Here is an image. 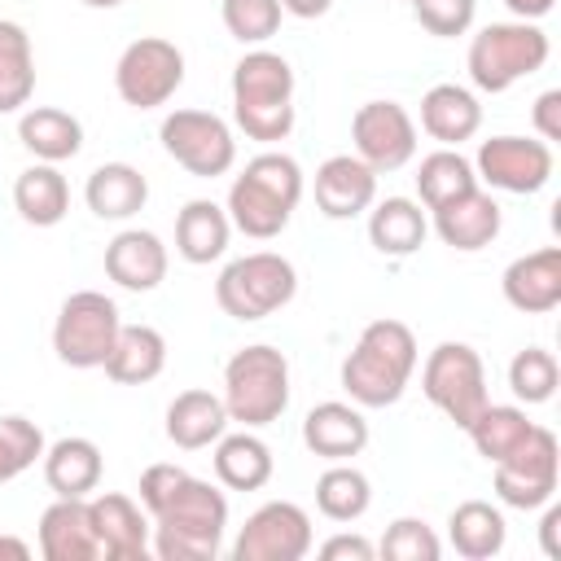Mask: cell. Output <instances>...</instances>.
Masks as SVG:
<instances>
[{"mask_svg": "<svg viewBox=\"0 0 561 561\" xmlns=\"http://www.w3.org/2000/svg\"><path fill=\"white\" fill-rule=\"evenodd\" d=\"M416 373V337L403 320H373L342 359V390L359 408H390Z\"/></svg>", "mask_w": 561, "mask_h": 561, "instance_id": "6da1fadb", "label": "cell"}, {"mask_svg": "<svg viewBox=\"0 0 561 561\" xmlns=\"http://www.w3.org/2000/svg\"><path fill=\"white\" fill-rule=\"evenodd\" d=\"M302 202V167L289 153H259L245 162V171L228 188V219L237 232L254 241H272L289 228L294 210Z\"/></svg>", "mask_w": 561, "mask_h": 561, "instance_id": "7a4b0ae2", "label": "cell"}, {"mask_svg": "<svg viewBox=\"0 0 561 561\" xmlns=\"http://www.w3.org/2000/svg\"><path fill=\"white\" fill-rule=\"evenodd\" d=\"M149 517H153L149 543L162 561H210L228 530V495L188 473L175 486V495Z\"/></svg>", "mask_w": 561, "mask_h": 561, "instance_id": "3957f363", "label": "cell"}, {"mask_svg": "<svg viewBox=\"0 0 561 561\" xmlns=\"http://www.w3.org/2000/svg\"><path fill=\"white\" fill-rule=\"evenodd\" d=\"M232 123L263 145L294 131V66L280 53L250 48L232 66Z\"/></svg>", "mask_w": 561, "mask_h": 561, "instance_id": "277c9868", "label": "cell"}, {"mask_svg": "<svg viewBox=\"0 0 561 561\" xmlns=\"http://www.w3.org/2000/svg\"><path fill=\"white\" fill-rule=\"evenodd\" d=\"M224 408L228 421L245 425V430H263L272 421H280V412L289 408V359L267 346H241L228 364H224Z\"/></svg>", "mask_w": 561, "mask_h": 561, "instance_id": "5b68a950", "label": "cell"}, {"mask_svg": "<svg viewBox=\"0 0 561 561\" xmlns=\"http://www.w3.org/2000/svg\"><path fill=\"white\" fill-rule=\"evenodd\" d=\"M548 35L539 22H491L469 39V79L478 92H508L517 79H530L548 66Z\"/></svg>", "mask_w": 561, "mask_h": 561, "instance_id": "8992f818", "label": "cell"}, {"mask_svg": "<svg viewBox=\"0 0 561 561\" xmlns=\"http://www.w3.org/2000/svg\"><path fill=\"white\" fill-rule=\"evenodd\" d=\"M298 294V272L285 254L276 250H254V254H241L232 259L219 280H215V302L224 307V316L241 320V324H254V320H267L272 311L289 307Z\"/></svg>", "mask_w": 561, "mask_h": 561, "instance_id": "52a82bcc", "label": "cell"}, {"mask_svg": "<svg viewBox=\"0 0 561 561\" xmlns=\"http://www.w3.org/2000/svg\"><path fill=\"white\" fill-rule=\"evenodd\" d=\"M123 320L114 298H105L101 289H79L61 302L57 320H53V351L66 368H101L105 355L114 351Z\"/></svg>", "mask_w": 561, "mask_h": 561, "instance_id": "ba28073f", "label": "cell"}, {"mask_svg": "<svg viewBox=\"0 0 561 561\" xmlns=\"http://www.w3.org/2000/svg\"><path fill=\"white\" fill-rule=\"evenodd\" d=\"M421 390L425 399L447 416L456 421L460 430L491 403L486 399V368H482V355L469 346V342H438L421 368Z\"/></svg>", "mask_w": 561, "mask_h": 561, "instance_id": "9c48e42d", "label": "cell"}, {"mask_svg": "<svg viewBox=\"0 0 561 561\" xmlns=\"http://www.w3.org/2000/svg\"><path fill=\"white\" fill-rule=\"evenodd\" d=\"M184 83V53L162 35H140L118 53L114 88L131 110H158Z\"/></svg>", "mask_w": 561, "mask_h": 561, "instance_id": "30bf717a", "label": "cell"}, {"mask_svg": "<svg viewBox=\"0 0 561 561\" xmlns=\"http://www.w3.org/2000/svg\"><path fill=\"white\" fill-rule=\"evenodd\" d=\"M162 136V149L197 180H215V175H228L232 162H237V140H232V127L210 114V110H171L158 127Z\"/></svg>", "mask_w": 561, "mask_h": 561, "instance_id": "8fae6325", "label": "cell"}, {"mask_svg": "<svg viewBox=\"0 0 561 561\" xmlns=\"http://www.w3.org/2000/svg\"><path fill=\"white\" fill-rule=\"evenodd\" d=\"M557 478H561V447L548 425H535L517 451L495 460V495L500 504L522 513L543 508L557 495Z\"/></svg>", "mask_w": 561, "mask_h": 561, "instance_id": "7c38bea8", "label": "cell"}, {"mask_svg": "<svg viewBox=\"0 0 561 561\" xmlns=\"http://www.w3.org/2000/svg\"><path fill=\"white\" fill-rule=\"evenodd\" d=\"M311 517L294 500H267L232 539V561H302L311 552Z\"/></svg>", "mask_w": 561, "mask_h": 561, "instance_id": "4fadbf2b", "label": "cell"}, {"mask_svg": "<svg viewBox=\"0 0 561 561\" xmlns=\"http://www.w3.org/2000/svg\"><path fill=\"white\" fill-rule=\"evenodd\" d=\"M473 175L500 193H539L552 180V145L539 136H491L478 145Z\"/></svg>", "mask_w": 561, "mask_h": 561, "instance_id": "5bb4252c", "label": "cell"}, {"mask_svg": "<svg viewBox=\"0 0 561 561\" xmlns=\"http://www.w3.org/2000/svg\"><path fill=\"white\" fill-rule=\"evenodd\" d=\"M355 158H364L377 175L399 171L416 158V123L399 101H364L351 118Z\"/></svg>", "mask_w": 561, "mask_h": 561, "instance_id": "9a60e30c", "label": "cell"}, {"mask_svg": "<svg viewBox=\"0 0 561 561\" xmlns=\"http://www.w3.org/2000/svg\"><path fill=\"white\" fill-rule=\"evenodd\" d=\"M88 517H92V535L101 557L110 561H140L149 552V522L140 513V504L131 495L118 491H101L88 500Z\"/></svg>", "mask_w": 561, "mask_h": 561, "instance_id": "2e32d148", "label": "cell"}, {"mask_svg": "<svg viewBox=\"0 0 561 561\" xmlns=\"http://www.w3.org/2000/svg\"><path fill=\"white\" fill-rule=\"evenodd\" d=\"M377 202V171L355 153H333L316 167V206L329 219H355Z\"/></svg>", "mask_w": 561, "mask_h": 561, "instance_id": "e0dca14e", "label": "cell"}, {"mask_svg": "<svg viewBox=\"0 0 561 561\" xmlns=\"http://www.w3.org/2000/svg\"><path fill=\"white\" fill-rule=\"evenodd\" d=\"M500 289H504L508 307H517L526 316L557 311L561 307V245H543V250L513 259L500 276Z\"/></svg>", "mask_w": 561, "mask_h": 561, "instance_id": "ac0fdd59", "label": "cell"}, {"mask_svg": "<svg viewBox=\"0 0 561 561\" xmlns=\"http://www.w3.org/2000/svg\"><path fill=\"white\" fill-rule=\"evenodd\" d=\"M302 443L311 456L320 460H351L368 447V421L359 412V403H342V399H324L302 416Z\"/></svg>", "mask_w": 561, "mask_h": 561, "instance_id": "d6986e66", "label": "cell"}, {"mask_svg": "<svg viewBox=\"0 0 561 561\" xmlns=\"http://www.w3.org/2000/svg\"><path fill=\"white\" fill-rule=\"evenodd\" d=\"M105 276L131 294H149L167 280V245L149 228H123L105 245Z\"/></svg>", "mask_w": 561, "mask_h": 561, "instance_id": "ffe728a7", "label": "cell"}, {"mask_svg": "<svg viewBox=\"0 0 561 561\" xmlns=\"http://www.w3.org/2000/svg\"><path fill=\"white\" fill-rule=\"evenodd\" d=\"M39 557L44 561H96L101 557L92 517H88V500L57 495L39 513Z\"/></svg>", "mask_w": 561, "mask_h": 561, "instance_id": "44dd1931", "label": "cell"}, {"mask_svg": "<svg viewBox=\"0 0 561 561\" xmlns=\"http://www.w3.org/2000/svg\"><path fill=\"white\" fill-rule=\"evenodd\" d=\"M500 224H504L500 202L491 193H482V188H473V193H465V197H456V202L434 210V232L443 237V245H451L460 254L486 250L500 237Z\"/></svg>", "mask_w": 561, "mask_h": 561, "instance_id": "7402d4cb", "label": "cell"}, {"mask_svg": "<svg viewBox=\"0 0 561 561\" xmlns=\"http://www.w3.org/2000/svg\"><path fill=\"white\" fill-rule=\"evenodd\" d=\"M421 127H425L438 145L456 149L460 140H473V136H478V127H482V105H478V96H473L469 88H460V83H434V88L421 96Z\"/></svg>", "mask_w": 561, "mask_h": 561, "instance_id": "603a6c76", "label": "cell"}, {"mask_svg": "<svg viewBox=\"0 0 561 561\" xmlns=\"http://www.w3.org/2000/svg\"><path fill=\"white\" fill-rule=\"evenodd\" d=\"M219 434H228V408L210 390H180L167 403V438L180 451H202Z\"/></svg>", "mask_w": 561, "mask_h": 561, "instance_id": "cb8c5ba5", "label": "cell"}, {"mask_svg": "<svg viewBox=\"0 0 561 561\" xmlns=\"http://www.w3.org/2000/svg\"><path fill=\"white\" fill-rule=\"evenodd\" d=\"M83 202L96 219H131L145 210L149 202V180L131 167V162H101L88 184H83Z\"/></svg>", "mask_w": 561, "mask_h": 561, "instance_id": "d4e9b609", "label": "cell"}, {"mask_svg": "<svg viewBox=\"0 0 561 561\" xmlns=\"http://www.w3.org/2000/svg\"><path fill=\"white\" fill-rule=\"evenodd\" d=\"M425 232H430V219H425L421 202H412V197H386V202L368 206V241L386 259L416 254L425 245Z\"/></svg>", "mask_w": 561, "mask_h": 561, "instance_id": "484cf974", "label": "cell"}, {"mask_svg": "<svg viewBox=\"0 0 561 561\" xmlns=\"http://www.w3.org/2000/svg\"><path fill=\"white\" fill-rule=\"evenodd\" d=\"M101 447L92 438H57L53 447H44V482L53 495H75V500H88V491L101 486Z\"/></svg>", "mask_w": 561, "mask_h": 561, "instance_id": "4316f807", "label": "cell"}, {"mask_svg": "<svg viewBox=\"0 0 561 561\" xmlns=\"http://www.w3.org/2000/svg\"><path fill=\"white\" fill-rule=\"evenodd\" d=\"M228 237H232V219L224 206H215L210 197H193L184 202V210L175 215V250L184 263H215L224 259L228 250Z\"/></svg>", "mask_w": 561, "mask_h": 561, "instance_id": "83f0119b", "label": "cell"}, {"mask_svg": "<svg viewBox=\"0 0 561 561\" xmlns=\"http://www.w3.org/2000/svg\"><path fill=\"white\" fill-rule=\"evenodd\" d=\"M101 368L118 386H145L167 368V337L153 324H123Z\"/></svg>", "mask_w": 561, "mask_h": 561, "instance_id": "f1b7e54d", "label": "cell"}, {"mask_svg": "<svg viewBox=\"0 0 561 561\" xmlns=\"http://www.w3.org/2000/svg\"><path fill=\"white\" fill-rule=\"evenodd\" d=\"M18 140L39 158V162H66L83 149V123L70 110L57 105H31L18 118Z\"/></svg>", "mask_w": 561, "mask_h": 561, "instance_id": "f546056e", "label": "cell"}, {"mask_svg": "<svg viewBox=\"0 0 561 561\" xmlns=\"http://www.w3.org/2000/svg\"><path fill=\"white\" fill-rule=\"evenodd\" d=\"M276 460H272V447L241 430V434H219L215 438V478L228 486V491H259L267 486Z\"/></svg>", "mask_w": 561, "mask_h": 561, "instance_id": "4dcf8cb0", "label": "cell"}, {"mask_svg": "<svg viewBox=\"0 0 561 561\" xmlns=\"http://www.w3.org/2000/svg\"><path fill=\"white\" fill-rule=\"evenodd\" d=\"M447 539L451 548L465 557V561H491L504 552V539H508V526H504V513L486 500H465L451 508L447 517Z\"/></svg>", "mask_w": 561, "mask_h": 561, "instance_id": "1f68e13d", "label": "cell"}, {"mask_svg": "<svg viewBox=\"0 0 561 561\" xmlns=\"http://www.w3.org/2000/svg\"><path fill=\"white\" fill-rule=\"evenodd\" d=\"M13 206H18V215L26 224L53 228L70 210V184L53 162H35L13 180Z\"/></svg>", "mask_w": 561, "mask_h": 561, "instance_id": "d6a6232c", "label": "cell"}, {"mask_svg": "<svg viewBox=\"0 0 561 561\" xmlns=\"http://www.w3.org/2000/svg\"><path fill=\"white\" fill-rule=\"evenodd\" d=\"M35 92V53L22 22L0 18V114H18Z\"/></svg>", "mask_w": 561, "mask_h": 561, "instance_id": "836d02e7", "label": "cell"}, {"mask_svg": "<svg viewBox=\"0 0 561 561\" xmlns=\"http://www.w3.org/2000/svg\"><path fill=\"white\" fill-rule=\"evenodd\" d=\"M473 188H478V175H473V162L460 149L443 145V149L425 153L421 167H416V193H421L425 210H438V206H447V202H456Z\"/></svg>", "mask_w": 561, "mask_h": 561, "instance_id": "e575fe53", "label": "cell"}, {"mask_svg": "<svg viewBox=\"0 0 561 561\" xmlns=\"http://www.w3.org/2000/svg\"><path fill=\"white\" fill-rule=\"evenodd\" d=\"M530 430H535V421H530L522 408H513V403H486V408L465 425V434L473 438V447H478V456H482L486 465H495V460H504L508 451H517Z\"/></svg>", "mask_w": 561, "mask_h": 561, "instance_id": "d590c367", "label": "cell"}, {"mask_svg": "<svg viewBox=\"0 0 561 561\" xmlns=\"http://www.w3.org/2000/svg\"><path fill=\"white\" fill-rule=\"evenodd\" d=\"M373 504V482L368 473H359L346 460H333L320 478H316V508L329 522H359Z\"/></svg>", "mask_w": 561, "mask_h": 561, "instance_id": "8d00e7d4", "label": "cell"}, {"mask_svg": "<svg viewBox=\"0 0 561 561\" xmlns=\"http://www.w3.org/2000/svg\"><path fill=\"white\" fill-rule=\"evenodd\" d=\"M557 381H561V368H557V355L543 351V346H526L508 359V390L517 394V403L535 408V403H548L557 394Z\"/></svg>", "mask_w": 561, "mask_h": 561, "instance_id": "74e56055", "label": "cell"}, {"mask_svg": "<svg viewBox=\"0 0 561 561\" xmlns=\"http://www.w3.org/2000/svg\"><path fill=\"white\" fill-rule=\"evenodd\" d=\"M35 460H44V434L26 416H0V482H13Z\"/></svg>", "mask_w": 561, "mask_h": 561, "instance_id": "f35d334b", "label": "cell"}, {"mask_svg": "<svg viewBox=\"0 0 561 561\" xmlns=\"http://www.w3.org/2000/svg\"><path fill=\"white\" fill-rule=\"evenodd\" d=\"M224 26L237 44H267L280 31V0H224Z\"/></svg>", "mask_w": 561, "mask_h": 561, "instance_id": "ab89813d", "label": "cell"}, {"mask_svg": "<svg viewBox=\"0 0 561 561\" xmlns=\"http://www.w3.org/2000/svg\"><path fill=\"white\" fill-rule=\"evenodd\" d=\"M377 552H381L386 561H438L443 543H438V535H434L421 517H394V522L386 526Z\"/></svg>", "mask_w": 561, "mask_h": 561, "instance_id": "60d3db41", "label": "cell"}, {"mask_svg": "<svg viewBox=\"0 0 561 561\" xmlns=\"http://www.w3.org/2000/svg\"><path fill=\"white\" fill-rule=\"evenodd\" d=\"M412 13L416 22L438 35V39H456L473 26V13H478V0H412Z\"/></svg>", "mask_w": 561, "mask_h": 561, "instance_id": "b9f144b4", "label": "cell"}, {"mask_svg": "<svg viewBox=\"0 0 561 561\" xmlns=\"http://www.w3.org/2000/svg\"><path fill=\"white\" fill-rule=\"evenodd\" d=\"M188 478V469H180V465H149L145 473H140V508L145 513H153V508H162L171 495H175V486Z\"/></svg>", "mask_w": 561, "mask_h": 561, "instance_id": "7bdbcfd3", "label": "cell"}, {"mask_svg": "<svg viewBox=\"0 0 561 561\" xmlns=\"http://www.w3.org/2000/svg\"><path fill=\"white\" fill-rule=\"evenodd\" d=\"M530 118H535V131H539V140H561V88H548V92H539L535 96V110H530Z\"/></svg>", "mask_w": 561, "mask_h": 561, "instance_id": "ee69618b", "label": "cell"}, {"mask_svg": "<svg viewBox=\"0 0 561 561\" xmlns=\"http://www.w3.org/2000/svg\"><path fill=\"white\" fill-rule=\"evenodd\" d=\"M320 557L324 561H373L377 557V548L364 539V535H333V539H324L320 543Z\"/></svg>", "mask_w": 561, "mask_h": 561, "instance_id": "f6af8a7d", "label": "cell"}, {"mask_svg": "<svg viewBox=\"0 0 561 561\" xmlns=\"http://www.w3.org/2000/svg\"><path fill=\"white\" fill-rule=\"evenodd\" d=\"M543 522H539V543H543V557H561V543H557V526H561V508L548 500L543 504Z\"/></svg>", "mask_w": 561, "mask_h": 561, "instance_id": "bcb514c9", "label": "cell"}, {"mask_svg": "<svg viewBox=\"0 0 561 561\" xmlns=\"http://www.w3.org/2000/svg\"><path fill=\"white\" fill-rule=\"evenodd\" d=\"M508 4V13L513 18H522V22H539V18H548L552 13V4L557 0H504Z\"/></svg>", "mask_w": 561, "mask_h": 561, "instance_id": "7dc6e473", "label": "cell"}, {"mask_svg": "<svg viewBox=\"0 0 561 561\" xmlns=\"http://www.w3.org/2000/svg\"><path fill=\"white\" fill-rule=\"evenodd\" d=\"M280 9L285 13H294V18H324L329 9H333V0H280Z\"/></svg>", "mask_w": 561, "mask_h": 561, "instance_id": "c3c4849f", "label": "cell"}, {"mask_svg": "<svg viewBox=\"0 0 561 561\" xmlns=\"http://www.w3.org/2000/svg\"><path fill=\"white\" fill-rule=\"evenodd\" d=\"M31 557V543L18 539V535H0V561H26Z\"/></svg>", "mask_w": 561, "mask_h": 561, "instance_id": "681fc988", "label": "cell"}, {"mask_svg": "<svg viewBox=\"0 0 561 561\" xmlns=\"http://www.w3.org/2000/svg\"><path fill=\"white\" fill-rule=\"evenodd\" d=\"M83 4H88V9H118L123 0H83Z\"/></svg>", "mask_w": 561, "mask_h": 561, "instance_id": "f907efd6", "label": "cell"}]
</instances>
